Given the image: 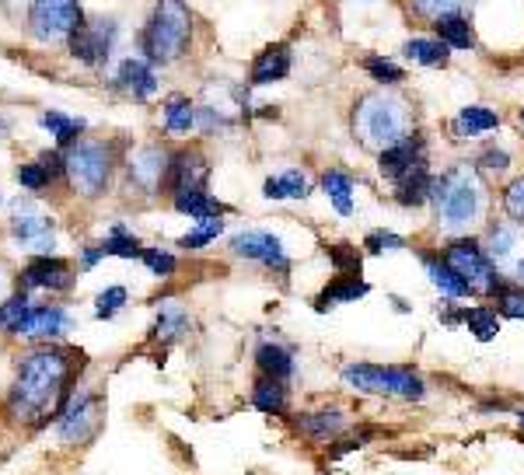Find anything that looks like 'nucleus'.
I'll return each instance as SVG.
<instances>
[{
	"mask_svg": "<svg viewBox=\"0 0 524 475\" xmlns=\"http://www.w3.org/2000/svg\"><path fill=\"white\" fill-rule=\"evenodd\" d=\"M63 172H67L70 186H74L81 196H98L105 186H109V175H112L109 147L77 140V144H70L67 158H63Z\"/></svg>",
	"mask_w": 524,
	"mask_h": 475,
	"instance_id": "nucleus-8",
	"label": "nucleus"
},
{
	"mask_svg": "<svg viewBox=\"0 0 524 475\" xmlns=\"http://www.w3.org/2000/svg\"><path fill=\"white\" fill-rule=\"evenodd\" d=\"M434 168H430V161L427 165H420L416 172H409L406 179H399L392 186V196H395V203H399L402 210H423V207H430V193H434Z\"/></svg>",
	"mask_w": 524,
	"mask_h": 475,
	"instance_id": "nucleus-26",
	"label": "nucleus"
},
{
	"mask_svg": "<svg viewBox=\"0 0 524 475\" xmlns=\"http://www.w3.org/2000/svg\"><path fill=\"white\" fill-rule=\"evenodd\" d=\"M311 193V179L304 168H283V172L269 175L262 182V196L273 203H287V200H304Z\"/></svg>",
	"mask_w": 524,
	"mask_h": 475,
	"instance_id": "nucleus-28",
	"label": "nucleus"
},
{
	"mask_svg": "<svg viewBox=\"0 0 524 475\" xmlns=\"http://www.w3.org/2000/svg\"><path fill=\"white\" fill-rule=\"evenodd\" d=\"M102 252L105 255H119V259H140L144 245H140L137 235H133V231H126L123 224H112L109 238L102 241Z\"/></svg>",
	"mask_w": 524,
	"mask_h": 475,
	"instance_id": "nucleus-43",
	"label": "nucleus"
},
{
	"mask_svg": "<svg viewBox=\"0 0 524 475\" xmlns=\"http://www.w3.org/2000/svg\"><path fill=\"white\" fill-rule=\"evenodd\" d=\"M252 406H256L262 416L290 420V416H294V395H290V385H280V381L256 374V381H252Z\"/></svg>",
	"mask_w": 524,
	"mask_h": 475,
	"instance_id": "nucleus-20",
	"label": "nucleus"
},
{
	"mask_svg": "<svg viewBox=\"0 0 524 475\" xmlns=\"http://www.w3.org/2000/svg\"><path fill=\"white\" fill-rule=\"evenodd\" d=\"M231 252H235L238 259H245V262H259V266L273 269L276 276H287L290 266H294L287 245H283V241L266 228L238 231V235L231 238Z\"/></svg>",
	"mask_w": 524,
	"mask_h": 475,
	"instance_id": "nucleus-11",
	"label": "nucleus"
},
{
	"mask_svg": "<svg viewBox=\"0 0 524 475\" xmlns=\"http://www.w3.org/2000/svg\"><path fill=\"white\" fill-rule=\"evenodd\" d=\"M518 119H521V126H524V109H521V112H518Z\"/></svg>",
	"mask_w": 524,
	"mask_h": 475,
	"instance_id": "nucleus-55",
	"label": "nucleus"
},
{
	"mask_svg": "<svg viewBox=\"0 0 524 475\" xmlns=\"http://www.w3.org/2000/svg\"><path fill=\"white\" fill-rule=\"evenodd\" d=\"M462 329H469V336L476 343H493L504 329V318L497 315L490 301H479V304H462Z\"/></svg>",
	"mask_w": 524,
	"mask_h": 475,
	"instance_id": "nucleus-30",
	"label": "nucleus"
},
{
	"mask_svg": "<svg viewBox=\"0 0 524 475\" xmlns=\"http://www.w3.org/2000/svg\"><path fill=\"white\" fill-rule=\"evenodd\" d=\"M381 437V430L378 427H367V423H357V427L350 430L346 437H339L336 444H332V455H350V451H364L367 444L371 441H378Z\"/></svg>",
	"mask_w": 524,
	"mask_h": 475,
	"instance_id": "nucleus-46",
	"label": "nucleus"
},
{
	"mask_svg": "<svg viewBox=\"0 0 524 475\" xmlns=\"http://www.w3.org/2000/svg\"><path fill=\"white\" fill-rule=\"evenodd\" d=\"M256 371L262 378H273L280 385H290L297 378V346L283 339H259L256 346Z\"/></svg>",
	"mask_w": 524,
	"mask_h": 475,
	"instance_id": "nucleus-15",
	"label": "nucleus"
},
{
	"mask_svg": "<svg viewBox=\"0 0 524 475\" xmlns=\"http://www.w3.org/2000/svg\"><path fill=\"white\" fill-rule=\"evenodd\" d=\"M158 308V322H154L151 336L158 343H179L193 332V318H189V308L179 301V297H165V301L154 304Z\"/></svg>",
	"mask_w": 524,
	"mask_h": 475,
	"instance_id": "nucleus-23",
	"label": "nucleus"
},
{
	"mask_svg": "<svg viewBox=\"0 0 524 475\" xmlns=\"http://www.w3.org/2000/svg\"><path fill=\"white\" fill-rule=\"evenodd\" d=\"M210 182V161L203 158V151H179L168 168V189L172 196L186 193H203Z\"/></svg>",
	"mask_w": 524,
	"mask_h": 475,
	"instance_id": "nucleus-16",
	"label": "nucleus"
},
{
	"mask_svg": "<svg viewBox=\"0 0 524 475\" xmlns=\"http://www.w3.org/2000/svg\"><path fill=\"white\" fill-rule=\"evenodd\" d=\"M500 210H504L507 221L524 228V172L504 182V189H500Z\"/></svg>",
	"mask_w": 524,
	"mask_h": 475,
	"instance_id": "nucleus-44",
	"label": "nucleus"
},
{
	"mask_svg": "<svg viewBox=\"0 0 524 475\" xmlns=\"http://www.w3.org/2000/svg\"><path fill=\"white\" fill-rule=\"evenodd\" d=\"M472 168H476V172L483 175L486 182H500V179H507V175H511L514 158H511V151H507V147L486 144L483 151L472 158Z\"/></svg>",
	"mask_w": 524,
	"mask_h": 475,
	"instance_id": "nucleus-34",
	"label": "nucleus"
},
{
	"mask_svg": "<svg viewBox=\"0 0 524 475\" xmlns=\"http://www.w3.org/2000/svg\"><path fill=\"white\" fill-rule=\"evenodd\" d=\"M189 39H193V14L186 0H158L151 25L144 32V53L151 63H175L186 56Z\"/></svg>",
	"mask_w": 524,
	"mask_h": 475,
	"instance_id": "nucleus-5",
	"label": "nucleus"
},
{
	"mask_svg": "<svg viewBox=\"0 0 524 475\" xmlns=\"http://www.w3.org/2000/svg\"><path fill=\"white\" fill-rule=\"evenodd\" d=\"M416 255H420V266H423V273H427L430 287H434L437 294L444 297V301H458V304L476 301V294H472L469 283H465L462 276H458L455 269L444 262L441 248H420Z\"/></svg>",
	"mask_w": 524,
	"mask_h": 475,
	"instance_id": "nucleus-13",
	"label": "nucleus"
},
{
	"mask_svg": "<svg viewBox=\"0 0 524 475\" xmlns=\"http://www.w3.org/2000/svg\"><path fill=\"white\" fill-rule=\"evenodd\" d=\"M427 161H430V144H427V137H423L420 130L409 133L406 140H399V144L388 147V151L374 154L378 175L388 182V186H395L399 179H406L409 172H416V168L427 165Z\"/></svg>",
	"mask_w": 524,
	"mask_h": 475,
	"instance_id": "nucleus-12",
	"label": "nucleus"
},
{
	"mask_svg": "<svg viewBox=\"0 0 524 475\" xmlns=\"http://www.w3.org/2000/svg\"><path fill=\"white\" fill-rule=\"evenodd\" d=\"M360 248H364V255H395V252H406L409 238L399 235V231H392V228H374L364 235Z\"/></svg>",
	"mask_w": 524,
	"mask_h": 475,
	"instance_id": "nucleus-40",
	"label": "nucleus"
},
{
	"mask_svg": "<svg viewBox=\"0 0 524 475\" xmlns=\"http://www.w3.org/2000/svg\"><path fill=\"white\" fill-rule=\"evenodd\" d=\"M74 378V353L67 350H35L21 360L18 378L11 388V413L18 420L42 423L56 416L67 399V385Z\"/></svg>",
	"mask_w": 524,
	"mask_h": 475,
	"instance_id": "nucleus-2",
	"label": "nucleus"
},
{
	"mask_svg": "<svg viewBox=\"0 0 524 475\" xmlns=\"http://www.w3.org/2000/svg\"><path fill=\"white\" fill-rule=\"evenodd\" d=\"M25 287H42V290H67L70 287V266L56 255H35L21 273Z\"/></svg>",
	"mask_w": 524,
	"mask_h": 475,
	"instance_id": "nucleus-27",
	"label": "nucleus"
},
{
	"mask_svg": "<svg viewBox=\"0 0 524 475\" xmlns=\"http://www.w3.org/2000/svg\"><path fill=\"white\" fill-rule=\"evenodd\" d=\"M140 259H144V266L151 269L154 276H161V280H168V276L179 269L175 255L172 252H161V248H144V252H140Z\"/></svg>",
	"mask_w": 524,
	"mask_h": 475,
	"instance_id": "nucleus-49",
	"label": "nucleus"
},
{
	"mask_svg": "<svg viewBox=\"0 0 524 475\" xmlns=\"http://www.w3.org/2000/svg\"><path fill=\"white\" fill-rule=\"evenodd\" d=\"M123 304H126V290L123 287H109V290H102V294H98L95 315L98 318H116Z\"/></svg>",
	"mask_w": 524,
	"mask_h": 475,
	"instance_id": "nucleus-50",
	"label": "nucleus"
},
{
	"mask_svg": "<svg viewBox=\"0 0 524 475\" xmlns=\"http://www.w3.org/2000/svg\"><path fill=\"white\" fill-rule=\"evenodd\" d=\"M388 301L395 304V311H399V315H409V311H413V304H409L406 297H399V294H388Z\"/></svg>",
	"mask_w": 524,
	"mask_h": 475,
	"instance_id": "nucleus-52",
	"label": "nucleus"
},
{
	"mask_svg": "<svg viewBox=\"0 0 524 475\" xmlns=\"http://www.w3.org/2000/svg\"><path fill=\"white\" fill-rule=\"evenodd\" d=\"M367 294H371V283H367L364 276H332V280L318 290L311 308H315L318 315H329V311H336L339 304H357V301H364Z\"/></svg>",
	"mask_w": 524,
	"mask_h": 475,
	"instance_id": "nucleus-19",
	"label": "nucleus"
},
{
	"mask_svg": "<svg viewBox=\"0 0 524 475\" xmlns=\"http://www.w3.org/2000/svg\"><path fill=\"white\" fill-rule=\"evenodd\" d=\"M221 235H224V217H203V221L189 224V231L179 238V248L196 252V248H207L210 241H217Z\"/></svg>",
	"mask_w": 524,
	"mask_h": 475,
	"instance_id": "nucleus-41",
	"label": "nucleus"
},
{
	"mask_svg": "<svg viewBox=\"0 0 524 475\" xmlns=\"http://www.w3.org/2000/svg\"><path fill=\"white\" fill-rule=\"evenodd\" d=\"M11 235L28 245L35 255H49L53 252V221H46L42 214H35L32 203H18L14 207V224Z\"/></svg>",
	"mask_w": 524,
	"mask_h": 475,
	"instance_id": "nucleus-17",
	"label": "nucleus"
},
{
	"mask_svg": "<svg viewBox=\"0 0 524 475\" xmlns=\"http://www.w3.org/2000/svg\"><path fill=\"white\" fill-rule=\"evenodd\" d=\"M63 332H67V311L46 304V308H32L25 329H21V339H56Z\"/></svg>",
	"mask_w": 524,
	"mask_h": 475,
	"instance_id": "nucleus-32",
	"label": "nucleus"
},
{
	"mask_svg": "<svg viewBox=\"0 0 524 475\" xmlns=\"http://www.w3.org/2000/svg\"><path fill=\"white\" fill-rule=\"evenodd\" d=\"M175 210L193 221H203V217H224V203L214 200V196L203 189V193H186V196H175Z\"/></svg>",
	"mask_w": 524,
	"mask_h": 475,
	"instance_id": "nucleus-37",
	"label": "nucleus"
},
{
	"mask_svg": "<svg viewBox=\"0 0 524 475\" xmlns=\"http://www.w3.org/2000/svg\"><path fill=\"white\" fill-rule=\"evenodd\" d=\"M168 168H172V158H168L161 147H140L130 158V179L137 182L140 189L154 193L161 182H168Z\"/></svg>",
	"mask_w": 524,
	"mask_h": 475,
	"instance_id": "nucleus-22",
	"label": "nucleus"
},
{
	"mask_svg": "<svg viewBox=\"0 0 524 475\" xmlns=\"http://www.w3.org/2000/svg\"><path fill=\"white\" fill-rule=\"evenodd\" d=\"M493 308L500 318H511V322H524V287L521 283H504L493 297Z\"/></svg>",
	"mask_w": 524,
	"mask_h": 475,
	"instance_id": "nucleus-45",
	"label": "nucleus"
},
{
	"mask_svg": "<svg viewBox=\"0 0 524 475\" xmlns=\"http://www.w3.org/2000/svg\"><path fill=\"white\" fill-rule=\"evenodd\" d=\"M339 385L353 395L367 399L402 402V406H423L430 399V385L423 371L409 364H374V360H346L339 367Z\"/></svg>",
	"mask_w": 524,
	"mask_h": 475,
	"instance_id": "nucleus-4",
	"label": "nucleus"
},
{
	"mask_svg": "<svg viewBox=\"0 0 524 475\" xmlns=\"http://www.w3.org/2000/svg\"><path fill=\"white\" fill-rule=\"evenodd\" d=\"M444 262H448L451 269H455L458 276H462L465 283L472 287V294H476V301H493L497 297V290L504 287V276H500V269L493 266V259L486 255L483 241L476 235L469 238H448L441 248Z\"/></svg>",
	"mask_w": 524,
	"mask_h": 475,
	"instance_id": "nucleus-6",
	"label": "nucleus"
},
{
	"mask_svg": "<svg viewBox=\"0 0 524 475\" xmlns=\"http://www.w3.org/2000/svg\"><path fill=\"white\" fill-rule=\"evenodd\" d=\"M350 133L364 151L381 154L416 133L413 105L395 88H374L353 102L350 109Z\"/></svg>",
	"mask_w": 524,
	"mask_h": 475,
	"instance_id": "nucleus-3",
	"label": "nucleus"
},
{
	"mask_svg": "<svg viewBox=\"0 0 524 475\" xmlns=\"http://www.w3.org/2000/svg\"><path fill=\"white\" fill-rule=\"evenodd\" d=\"M490 182L472 168V161H455L434 175V228L444 238H469L490 224Z\"/></svg>",
	"mask_w": 524,
	"mask_h": 475,
	"instance_id": "nucleus-1",
	"label": "nucleus"
},
{
	"mask_svg": "<svg viewBox=\"0 0 524 475\" xmlns=\"http://www.w3.org/2000/svg\"><path fill=\"white\" fill-rule=\"evenodd\" d=\"M81 25H84V14L77 0H32L28 28H32L35 39L42 42L70 39Z\"/></svg>",
	"mask_w": 524,
	"mask_h": 475,
	"instance_id": "nucleus-10",
	"label": "nucleus"
},
{
	"mask_svg": "<svg viewBox=\"0 0 524 475\" xmlns=\"http://www.w3.org/2000/svg\"><path fill=\"white\" fill-rule=\"evenodd\" d=\"M35 304H28L25 294H14L7 297L4 304H0V329L4 332H14V336H21V329H25L28 315H32Z\"/></svg>",
	"mask_w": 524,
	"mask_h": 475,
	"instance_id": "nucleus-42",
	"label": "nucleus"
},
{
	"mask_svg": "<svg viewBox=\"0 0 524 475\" xmlns=\"http://www.w3.org/2000/svg\"><path fill=\"white\" fill-rule=\"evenodd\" d=\"M161 123H165L168 133L182 137V133H189L196 126V105L186 95H172L165 102V109H161Z\"/></svg>",
	"mask_w": 524,
	"mask_h": 475,
	"instance_id": "nucleus-35",
	"label": "nucleus"
},
{
	"mask_svg": "<svg viewBox=\"0 0 524 475\" xmlns=\"http://www.w3.org/2000/svg\"><path fill=\"white\" fill-rule=\"evenodd\" d=\"M413 4V11L420 14V18H444V14H462V7L469 4V0H409Z\"/></svg>",
	"mask_w": 524,
	"mask_h": 475,
	"instance_id": "nucleus-48",
	"label": "nucleus"
},
{
	"mask_svg": "<svg viewBox=\"0 0 524 475\" xmlns=\"http://www.w3.org/2000/svg\"><path fill=\"white\" fill-rule=\"evenodd\" d=\"M290 63H294V56H290L287 42H273V46H266L256 60H252L249 84L252 88H266V84L283 81V77L290 74Z\"/></svg>",
	"mask_w": 524,
	"mask_h": 475,
	"instance_id": "nucleus-24",
	"label": "nucleus"
},
{
	"mask_svg": "<svg viewBox=\"0 0 524 475\" xmlns=\"http://www.w3.org/2000/svg\"><path fill=\"white\" fill-rule=\"evenodd\" d=\"M434 39H441L448 49H476V28L465 14H444L434 21Z\"/></svg>",
	"mask_w": 524,
	"mask_h": 475,
	"instance_id": "nucleus-33",
	"label": "nucleus"
},
{
	"mask_svg": "<svg viewBox=\"0 0 524 475\" xmlns=\"http://www.w3.org/2000/svg\"><path fill=\"white\" fill-rule=\"evenodd\" d=\"M42 126H46L49 133H53V140L60 147H70V144H77V133L84 130V119L81 116H63V112H42V119H39Z\"/></svg>",
	"mask_w": 524,
	"mask_h": 475,
	"instance_id": "nucleus-39",
	"label": "nucleus"
},
{
	"mask_svg": "<svg viewBox=\"0 0 524 475\" xmlns=\"http://www.w3.org/2000/svg\"><path fill=\"white\" fill-rule=\"evenodd\" d=\"M7 276H11V273H7V266L0 262V297H4V290H7Z\"/></svg>",
	"mask_w": 524,
	"mask_h": 475,
	"instance_id": "nucleus-54",
	"label": "nucleus"
},
{
	"mask_svg": "<svg viewBox=\"0 0 524 475\" xmlns=\"http://www.w3.org/2000/svg\"><path fill=\"white\" fill-rule=\"evenodd\" d=\"M318 186H322L325 200H329V207L336 210L339 217L357 214V179H353L346 168H325Z\"/></svg>",
	"mask_w": 524,
	"mask_h": 475,
	"instance_id": "nucleus-21",
	"label": "nucleus"
},
{
	"mask_svg": "<svg viewBox=\"0 0 524 475\" xmlns=\"http://www.w3.org/2000/svg\"><path fill=\"white\" fill-rule=\"evenodd\" d=\"M98 259H105L102 245H98V248H95V245H91V248H84V259H81V266H84V269H91V266H95V262H98Z\"/></svg>",
	"mask_w": 524,
	"mask_h": 475,
	"instance_id": "nucleus-51",
	"label": "nucleus"
},
{
	"mask_svg": "<svg viewBox=\"0 0 524 475\" xmlns=\"http://www.w3.org/2000/svg\"><path fill=\"white\" fill-rule=\"evenodd\" d=\"M98 423H102V406H98L95 395H81V399L70 402V409L56 423V434L63 444H84L95 437Z\"/></svg>",
	"mask_w": 524,
	"mask_h": 475,
	"instance_id": "nucleus-14",
	"label": "nucleus"
},
{
	"mask_svg": "<svg viewBox=\"0 0 524 475\" xmlns=\"http://www.w3.org/2000/svg\"><path fill=\"white\" fill-rule=\"evenodd\" d=\"M56 172H60V168H56V158H46L42 165H21L18 168V182L25 189H42L46 182H53Z\"/></svg>",
	"mask_w": 524,
	"mask_h": 475,
	"instance_id": "nucleus-47",
	"label": "nucleus"
},
{
	"mask_svg": "<svg viewBox=\"0 0 524 475\" xmlns=\"http://www.w3.org/2000/svg\"><path fill=\"white\" fill-rule=\"evenodd\" d=\"M500 123H504V116L490 105H465L451 119V133H455V140H476L486 137V133H497Z\"/></svg>",
	"mask_w": 524,
	"mask_h": 475,
	"instance_id": "nucleus-25",
	"label": "nucleus"
},
{
	"mask_svg": "<svg viewBox=\"0 0 524 475\" xmlns=\"http://www.w3.org/2000/svg\"><path fill=\"white\" fill-rule=\"evenodd\" d=\"M116 84H119V91H126L130 98H137V102H147V98L158 91V74H154L151 63L133 60V56H130V60H123V67H119Z\"/></svg>",
	"mask_w": 524,
	"mask_h": 475,
	"instance_id": "nucleus-29",
	"label": "nucleus"
},
{
	"mask_svg": "<svg viewBox=\"0 0 524 475\" xmlns=\"http://www.w3.org/2000/svg\"><path fill=\"white\" fill-rule=\"evenodd\" d=\"M514 423H518V441L524 444V406H518V409H514Z\"/></svg>",
	"mask_w": 524,
	"mask_h": 475,
	"instance_id": "nucleus-53",
	"label": "nucleus"
},
{
	"mask_svg": "<svg viewBox=\"0 0 524 475\" xmlns=\"http://www.w3.org/2000/svg\"><path fill=\"white\" fill-rule=\"evenodd\" d=\"M364 70L378 88H399V84H406V67L388 60V56H364Z\"/></svg>",
	"mask_w": 524,
	"mask_h": 475,
	"instance_id": "nucleus-36",
	"label": "nucleus"
},
{
	"mask_svg": "<svg viewBox=\"0 0 524 475\" xmlns=\"http://www.w3.org/2000/svg\"><path fill=\"white\" fill-rule=\"evenodd\" d=\"M402 56L416 67H427V70H444L451 63V49L444 46L441 39H406L402 42Z\"/></svg>",
	"mask_w": 524,
	"mask_h": 475,
	"instance_id": "nucleus-31",
	"label": "nucleus"
},
{
	"mask_svg": "<svg viewBox=\"0 0 524 475\" xmlns=\"http://www.w3.org/2000/svg\"><path fill=\"white\" fill-rule=\"evenodd\" d=\"M325 252H329V266L336 269V276H360V266H364V248L350 245V241H332Z\"/></svg>",
	"mask_w": 524,
	"mask_h": 475,
	"instance_id": "nucleus-38",
	"label": "nucleus"
},
{
	"mask_svg": "<svg viewBox=\"0 0 524 475\" xmlns=\"http://www.w3.org/2000/svg\"><path fill=\"white\" fill-rule=\"evenodd\" d=\"M112 39H116V25L112 21H95V25H81L74 35H70V53L81 63H102L112 49Z\"/></svg>",
	"mask_w": 524,
	"mask_h": 475,
	"instance_id": "nucleus-18",
	"label": "nucleus"
},
{
	"mask_svg": "<svg viewBox=\"0 0 524 475\" xmlns=\"http://www.w3.org/2000/svg\"><path fill=\"white\" fill-rule=\"evenodd\" d=\"M483 248L500 269L507 283H521L524 287V228L507 217H493L483 228Z\"/></svg>",
	"mask_w": 524,
	"mask_h": 475,
	"instance_id": "nucleus-9",
	"label": "nucleus"
},
{
	"mask_svg": "<svg viewBox=\"0 0 524 475\" xmlns=\"http://www.w3.org/2000/svg\"><path fill=\"white\" fill-rule=\"evenodd\" d=\"M287 423L297 441L311 444V448H332V444L350 434L360 420L346 406L325 402V406H315V409H301V413H294Z\"/></svg>",
	"mask_w": 524,
	"mask_h": 475,
	"instance_id": "nucleus-7",
	"label": "nucleus"
}]
</instances>
